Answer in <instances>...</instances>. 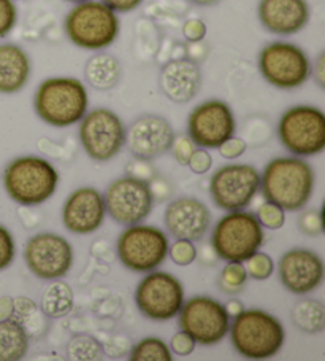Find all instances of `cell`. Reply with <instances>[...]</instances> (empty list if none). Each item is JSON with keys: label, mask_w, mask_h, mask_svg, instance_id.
I'll use <instances>...</instances> for the list:
<instances>
[{"label": "cell", "mask_w": 325, "mask_h": 361, "mask_svg": "<svg viewBox=\"0 0 325 361\" xmlns=\"http://www.w3.org/2000/svg\"><path fill=\"white\" fill-rule=\"evenodd\" d=\"M67 358L73 361H97L105 357V348L89 334L73 336L67 344Z\"/></svg>", "instance_id": "cell-28"}, {"label": "cell", "mask_w": 325, "mask_h": 361, "mask_svg": "<svg viewBox=\"0 0 325 361\" xmlns=\"http://www.w3.org/2000/svg\"><path fill=\"white\" fill-rule=\"evenodd\" d=\"M217 150H219V154L224 159H236L246 153L248 143L245 139H241V137L234 135L224 142Z\"/></svg>", "instance_id": "cell-41"}, {"label": "cell", "mask_w": 325, "mask_h": 361, "mask_svg": "<svg viewBox=\"0 0 325 361\" xmlns=\"http://www.w3.org/2000/svg\"><path fill=\"white\" fill-rule=\"evenodd\" d=\"M202 68L191 58H173L162 66L159 72V88L168 101L187 104L196 99L202 90Z\"/></svg>", "instance_id": "cell-22"}, {"label": "cell", "mask_w": 325, "mask_h": 361, "mask_svg": "<svg viewBox=\"0 0 325 361\" xmlns=\"http://www.w3.org/2000/svg\"><path fill=\"white\" fill-rule=\"evenodd\" d=\"M246 267L248 277L254 280H267L273 276L274 263L270 255L257 250L253 253L246 261H243Z\"/></svg>", "instance_id": "cell-32"}, {"label": "cell", "mask_w": 325, "mask_h": 361, "mask_svg": "<svg viewBox=\"0 0 325 361\" xmlns=\"http://www.w3.org/2000/svg\"><path fill=\"white\" fill-rule=\"evenodd\" d=\"M314 169L300 157L272 159L260 176L265 201L278 204L286 212L305 209L314 192Z\"/></svg>", "instance_id": "cell-1"}, {"label": "cell", "mask_w": 325, "mask_h": 361, "mask_svg": "<svg viewBox=\"0 0 325 361\" xmlns=\"http://www.w3.org/2000/svg\"><path fill=\"white\" fill-rule=\"evenodd\" d=\"M126 176L145 180V182H151V180L158 176L155 173V169L149 161H143V159H134L132 163H129L126 166Z\"/></svg>", "instance_id": "cell-42"}, {"label": "cell", "mask_w": 325, "mask_h": 361, "mask_svg": "<svg viewBox=\"0 0 325 361\" xmlns=\"http://www.w3.org/2000/svg\"><path fill=\"white\" fill-rule=\"evenodd\" d=\"M13 319L16 322H20L21 325L26 328L27 334L30 333V329H34L32 322H34V325L37 323V325L43 326L40 314H39V307H37V304L30 300V298H26V296L15 298Z\"/></svg>", "instance_id": "cell-31"}, {"label": "cell", "mask_w": 325, "mask_h": 361, "mask_svg": "<svg viewBox=\"0 0 325 361\" xmlns=\"http://www.w3.org/2000/svg\"><path fill=\"white\" fill-rule=\"evenodd\" d=\"M103 201L106 214L122 226L136 225L146 220L154 205L149 183L130 176L111 182L105 190Z\"/></svg>", "instance_id": "cell-13"}, {"label": "cell", "mask_w": 325, "mask_h": 361, "mask_svg": "<svg viewBox=\"0 0 325 361\" xmlns=\"http://www.w3.org/2000/svg\"><path fill=\"white\" fill-rule=\"evenodd\" d=\"M174 129L160 115H141L126 129V145L135 159L153 161L172 150Z\"/></svg>", "instance_id": "cell-17"}, {"label": "cell", "mask_w": 325, "mask_h": 361, "mask_svg": "<svg viewBox=\"0 0 325 361\" xmlns=\"http://www.w3.org/2000/svg\"><path fill=\"white\" fill-rule=\"evenodd\" d=\"M187 166L191 167V171L193 173H197V176H203V173L208 172L212 166L211 153L206 150V148H200V150L196 148V152L192 153Z\"/></svg>", "instance_id": "cell-43"}, {"label": "cell", "mask_w": 325, "mask_h": 361, "mask_svg": "<svg viewBox=\"0 0 325 361\" xmlns=\"http://www.w3.org/2000/svg\"><path fill=\"white\" fill-rule=\"evenodd\" d=\"M248 279L249 277L245 263H241V261H227V264L221 271L217 285H219V290L222 293L238 295L245 290Z\"/></svg>", "instance_id": "cell-30"}, {"label": "cell", "mask_w": 325, "mask_h": 361, "mask_svg": "<svg viewBox=\"0 0 325 361\" xmlns=\"http://www.w3.org/2000/svg\"><path fill=\"white\" fill-rule=\"evenodd\" d=\"M84 80L97 91H110L122 78V66L116 56L106 51H96L84 64Z\"/></svg>", "instance_id": "cell-24"}, {"label": "cell", "mask_w": 325, "mask_h": 361, "mask_svg": "<svg viewBox=\"0 0 325 361\" xmlns=\"http://www.w3.org/2000/svg\"><path fill=\"white\" fill-rule=\"evenodd\" d=\"M168 255L177 266H191L197 259V247L192 240L177 239L168 245Z\"/></svg>", "instance_id": "cell-34"}, {"label": "cell", "mask_w": 325, "mask_h": 361, "mask_svg": "<svg viewBox=\"0 0 325 361\" xmlns=\"http://www.w3.org/2000/svg\"><path fill=\"white\" fill-rule=\"evenodd\" d=\"M257 18L267 32L279 37L295 35L308 26V0H259Z\"/></svg>", "instance_id": "cell-21"}, {"label": "cell", "mask_w": 325, "mask_h": 361, "mask_svg": "<svg viewBox=\"0 0 325 361\" xmlns=\"http://www.w3.org/2000/svg\"><path fill=\"white\" fill-rule=\"evenodd\" d=\"M132 361H172L173 353L164 341L159 338H145L130 350Z\"/></svg>", "instance_id": "cell-29"}, {"label": "cell", "mask_w": 325, "mask_h": 361, "mask_svg": "<svg viewBox=\"0 0 325 361\" xmlns=\"http://www.w3.org/2000/svg\"><path fill=\"white\" fill-rule=\"evenodd\" d=\"M18 16L16 0H0V40L16 27Z\"/></svg>", "instance_id": "cell-35"}, {"label": "cell", "mask_w": 325, "mask_h": 361, "mask_svg": "<svg viewBox=\"0 0 325 361\" xmlns=\"http://www.w3.org/2000/svg\"><path fill=\"white\" fill-rule=\"evenodd\" d=\"M78 124L81 147L97 163L113 159L126 147V126L113 110L105 107L87 110Z\"/></svg>", "instance_id": "cell-9"}, {"label": "cell", "mask_w": 325, "mask_h": 361, "mask_svg": "<svg viewBox=\"0 0 325 361\" xmlns=\"http://www.w3.org/2000/svg\"><path fill=\"white\" fill-rule=\"evenodd\" d=\"M298 229L305 235H310V238H317V235H321L324 231L321 210H305L298 219Z\"/></svg>", "instance_id": "cell-36"}, {"label": "cell", "mask_w": 325, "mask_h": 361, "mask_svg": "<svg viewBox=\"0 0 325 361\" xmlns=\"http://www.w3.org/2000/svg\"><path fill=\"white\" fill-rule=\"evenodd\" d=\"M2 182L11 201L23 207H34L54 195L59 185V173L48 159L27 154L7 164Z\"/></svg>", "instance_id": "cell-4"}, {"label": "cell", "mask_w": 325, "mask_h": 361, "mask_svg": "<svg viewBox=\"0 0 325 361\" xmlns=\"http://www.w3.org/2000/svg\"><path fill=\"white\" fill-rule=\"evenodd\" d=\"M29 350V334L20 322H0V361H20Z\"/></svg>", "instance_id": "cell-26"}, {"label": "cell", "mask_w": 325, "mask_h": 361, "mask_svg": "<svg viewBox=\"0 0 325 361\" xmlns=\"http://www.w3.org/2000/svg\"><path fill=\"white\" fill-rule=\"evenodd\" d=\"M278 137L293 157H314L325 150V115L314 105H295L279 118Z\"/></svg>", "instance_id": "cell-8"}, {"label": "cell", "mask_w": 325, "mask_h": 361, "mask_svg": "<svg viewBox=\"0 0 325 361\" xmlns=\"http://www.w3.org/2000/svg\"><path fill=\"white\" fill-rule=\"evenodd\" d=\"M187 2L196 5V7H215V5H219L222 0H187Z\"/></svg>", "instance_id": "cell-48"}, {"label": "cell", "mask_w": 325, "mask_h": 361, "mask_svg": "<svg viewBox=\"0 0 325 361\" xmlns=\"http://www.w3.org/2000/svg\"><path fill=\"white\" fill-rule=\"evenodd\" d=\"M208 32V27H206V23L200 18H191L183 24V35L184 39L189 43H200L203 42Z\"/></svg>", "instance_id": "cell-40"}, {"label": "cell", "mask_w": 325, "mask_h": 361, "mask_svg": "<svg viewBox=\"0 0 325 361\" xmlns=\"http://www.w3.org/2000/svg\"><path fill=\"white\" fill-rule=\"evenodd\" d=\"M260 190V173L249 164H227L215 172L210 195L217 209L243 210L253 202Z\"/></svg>", "instance_id": "cell-15"}, {"label": "cell", "mask_w": 325, "mask_h": 361, "mask_svg": "<svg viewBox=\"0 0 325 361\" xmlns=\"http://www.w3.org/2000/svg\"><path fill=\"white\" fill-rule=\"evenodd\" d=\"M279 280L287 291L303 296L316 291L324 282V261L310 248H292L278 263Z\"/></svg>", "instance_id": "cell-18"}, {"label": "cell", "mask_w": 325, "mask_h": 361, "mask_svg": "<svg viewBox=\"0 0 325 361\" xmlns=\"http://www.w3.org/2000/svg\"><path fill=\"white\" fill-rule=\"evenodd\" d=\"M27 269L40 280H56L70 272L75 253L70 242L54 233H40L27 240L24 247Z\"/></svg>", "instance_id": "cell-16"}, {"label": "cell", "mask_w": 325, "mask_h": 361, "mask_svg": "<svg viewBox=\"0 0 325 361\" xmlns=\"http://www.w3.org/2000/svg\"><path fill=\"white\" fill-rule=\"evenodd\" d=\"M255 219L259 220V223L264 229L278 231V229L283 228L286 223V210L283 207H279L278 204L267 201L259 207Z\"/></svg>", "instance_id": "cell-33"}, {"label": "cell", "mask_w": 325, "mask_h": 361, "mask_svg": "<svg viewBox=\"0 0 325 361\" xmlns=\"http://www.w3.org/2000/svg\"><path fill=\"white\" fill-rule=\"evenodd\" d=\"M236 120L232 107L221 99H208L196 105L187 118V135L200 148L217 150L235 135Z\"/></svg>", "instance_id": "cell-14"}, {"label": "cell", "mask_w": 325, "mask_h": 361, "mask_svg": "<svg viewBox=\"0 0 325 361\" xmlns=\"http://www.w3.org/2000/svg\"><path fill=\"white\" fill-rule=\"evenodd\" d=\"M168 245L167 234L160 228L136 223L120 234L116 253L124 267L145 274L164 263Z\"/></svg>", "instance_id": "cell-10"}, {"label": "cell", "mask_w": 325, "mask_h": 361, "mask_svg": "<svg viewBox=\"0 0 325 361\" xmlns=\"http://www.w3.org/2000/svg\"><path fill=\"white\" fill-rule=\"evenodd\" d=\"M65 2H70V4H79V2H84V0H65Z\"/></svg>", "instance_id": "cell-49"}, {"label": "cell", "mask_w": 325, "mask_h": 361, "mask_svg": "<svg viewBox=\"0 0 325 361\" xmlns=\"http://www.w3.org/2000/svg\"><path fill=\"white\" fill-rule=\"evenodd\" d=\"M211 212L197 197H178L167 205L164 223L167 231L177 239L197 242L211 226Z\"/></svg>", "instance_id": "cell-20"}, {"label": "cell", "mask_w": 325, "mask_h": 361, "mask_svg": "<svg viewBox=\"0 0 325 361\" xmlns=\"http://www.w3.org/2000/svg\"><path fill=\"white\" fill-rule=\"evenodd\" d=\"M106 216L103 195L94 186H81L65 199L62 223L68 231L78 235L96 233Z\"/></svg>", "instance_id": "cell-19"}, {"label": "cell", "mask_w": 325, "mask_h": 361, "mask_svg": "<svg viewBox=\"0 0 325 361\" xmlns=\"http://www.w3.org/2000/svg\"><path fill=\"white\" fill-rule=\"evenodd\" d=\"M184 302V288L168 272L149 271L135 290V304L143 317L154 322H167L177 317Z\"/></svg>", "instance_id": "cell-12"}, {"label": "cell", "mask_w": 325, "mask_h": 361, "mask_svg": "<svg viewBox=\"0 0 325 361\" xmlns=\"http://www.w3.org/2000/svg\"><path fill=\"white\" fill-rule=\"evenodd\" d=\"M224 307L227 310V315L234 319V317L240 315L243 310H245V304H243L240 300H230L227 304H224Z\"/></svg>", "instance_id": "cell-47"}, {"label": "cell", "mask_w": 325, "mask_h": 361, "mask_svg": "<svg viewBox=\"0 0 325 361\" xmlns=\"http://www.w3.org/2000/svg\"><path fill=\"white\" fill-rule=\"evenodd\" d=\"M229 334L236 353L248 360L274 357L286 339L281 322L262 309H245L234 317Z\"/></svg>", "instance_id": "cell-5"}, {"label": "cell", "mask_w": 325, "mask_h": 361, "mask_svg": "<svg viewBox=\"0 0 325 361\" xmlns=\"http://www.w3.org/2000/svg\"><path fill=\"white\" fill-rule=\"evenodd\" d=\"M179 328L189 333L200 345H216L229 334L230 317L221 301L211 296H193L183 302Z\"/></svg>", "instance_id": "cell-11"}, {"label": "cell", "mask_w": 325, "mask_h": 361, "mask_svg": "<svg viewBox=\"0 0 325 361\" xmlns=\"http://www.w3.org/2000/svg\"><path fill=\"white\" fill-rule=\"evenodd\" d=\"M75 295L72 286L60 279L51 280L40 298V310L46 319H64L73 310Z\"/></svg>", "instance_id": "cell-25"}, {"label": "cell", "mask_w": 325, "mask_h": 361, "mask_svg": "<svg viewBox=\"0 0 325 361\" xmlns=\"http://www.w3.org/2000/svg\"><path fill=\"white\" fill-rule=\"evenodd\" d=\"M34 109L43 123L53 128L78 124L89 109V94L81 80L51 77L43 80L34 96Z\"/></svg>", "instance_id": "cell-2"}, {"label": "cell", "mask_w": 325, "mask_h": 361, "mask_svg": "<svg viewBox=\"0 0 325 361\" xmlns=\"http://www.w3.org/2000/svg\"><path fill=\"white\" fill-rule=\"evenodd\" d=\"M105 5L116 11L117 15H126V13H132L136 8H140L145 0H102Z\"/></svg>", "instance_id": "cell-44"}, {"label": "cell", "mask_w": 325, "mask_h": 361, "mask_svg": "<svg viewBox=\"0 0 325 361\" xmlns=\"http://www.w3.org/2000/svg\"><path fill=\"white\" fill-rule=\"evenodd\" d=\"M291 319L293 326L306 334H319L325 328V307L321 301L305 298L293 304Z\"/></svg>", "instance_id": "cell-27"}, {"label": "cell", "mask_w": 325, "mask_h": 361, "mask_svg": "<svg viewBox=\"0 0 325 361\" xmlns=\"http://www.w3.org/2000/svg\"><path fill=\"white\" fill-rule=\"evenodd\" d=\"M311 77L319 88H325V53L319 54L314 64H311Z\"/></svg>", "instance_id": "cell-45"}, {"label": "cell", "mask_w": 325, "mask_h": 361, "mask_svg": "<svg viewBox=\"0 0 325 361\" xmlns=\"http://www.w3.org/2000/svg\"><path fill=\"white\" fill-rule=\"evenodd\" d=\"M265 231L254 214L245 210L229 212L216 223L211 234V245L216 257L224 261H246L260 250Z\"/></svg>", "instance_id": "cell-6"}, {"label": "cell", "mask_w": 325, "mask_h": 361, "mask_svg": "<svg viewBox=\"0 0 325 361\" xmlns=\"http://www.w3.org/2000/svg\"><path fill=\"white\" fill-rule=\"evenodd\" d=\"M32 61L16 43H0V94H16L29 83Z\"/></svg>", "instance_id": "cell-23"}, {"label": "cell", "mask_w": 325, "mask_h": 361, "mask_svg": "<svg viewBox=\"0 0 325 361\" xmlns=\"http://www.w3.org/2000/svg\"><path fill=\"white\" fill-rule=\"evenodd\" d=\"M257 67L262 78L276 90L292 91L311 78V59L302 47L274 40L260 49Z\"/></svg>", "instance_id": "cell-7"}, {"label": "cell", "mask_w": 325, "mask_h": 361, "mask_svg": "<svg viewBox=\"0 0 325 361\" xmlns=\"http://www.w3.org/2000/svg\"><path fill=\"white\" fill-rule=\"evenodd\" d=\"M196 143L192 142L189 135H181V137H174V142L172 145L173 150V157L177 159V163L179 166H187L189 159L192 157V153L196 152Z\"/></svg>", "instance_id": "cell-38"}, {"label": "cell", "mask_w": 325, "mask_h": 361, "mask_svg": "<svg viewBox=\"0 0 325 361\" xmlns=\"http://www.w3.org/2000/svg\"><path fill=\"white\" fill-rule=\"evenodd\" d=\"M15 312V298L2 296L0 298V322L13 319Z\"/></svg>", "instance_id": "cell-46"}, {"label": "cell", "mask_w": 325, "mask_h": 361, "mask_svg": "<svg viewBox=\"0 0 325 361\" xmlns=\"http://www.w3.org/2000/svg\"><path fill=\"white\" fill-rule=\"evenodd\" d=\"M16 255L15 239L4 225H0V271L11 266Z\"/></svg>", "instance_id": "cell-37"}, {"label": "cell", "mask_w": 325, "mask_h": 361, "mask_svg": "<svg viewBox=\"0 0 325 361\" xmlns=\"http://www.w3.org/2000/svg\"><path fill=\"white\" fill-rule=\"evenodd\" d=\"M67 39L87 51H103L117 40L121 32L120 16L102 0L75 4L64 20Z\"/></svg>", "instance_id": "cell-3"}, {"label": "cell", "mask_w": 325, "mask_h": 361, "mask_svg": "<svg viewBox=\"0 0 325 361\" xmlns=\"http://www.w3.org/2000/svg\"><path fill=\"white\" fill-rule=\"evenodd\" d=\"M196 345L197 342L193 341L192 336L189 333L183 331V329H179L178 333L173 334L170 345L168 347H170L172 353H177L178 357H189V355L196 350Z\"/></svg>", "instance_id": "cell-39"}, {"label": "cell", "mask_w": 325, "mask_h": 361, "mask_svg": "<svg viewBox=\"0 0 325 361\" xmlns=\"http://www.w3.org/2000/svg\"><path fill=\"white\" fill-rule=\"evenodd\" d=\"M16 2H29V0H16Z\"/></svg>", "instance_id": "cell-50"}]
</instances>
